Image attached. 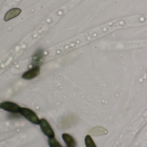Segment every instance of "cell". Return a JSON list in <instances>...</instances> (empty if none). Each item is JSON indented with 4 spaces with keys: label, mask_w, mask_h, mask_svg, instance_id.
Returning a JSON list of instances; mask_svg holds the SVG:
<instances>
[{
    "label": "cell",
    "mask_w": 147,
    "mask_h": 147,
    "mask_svg": "<svg viewBox=\"0 0 147 147\" xmlns=\"http://www.w3.org/2000/svg\"><path fill=\"white\" fill-rule=\"evenodd\" d=\"M20 108L17 104L9 101L3 102L0 103V108L1 109L10 113H19Z\"/></svg>",
    "instance_id": "3"
},
{
    "label": "cell",
    "mask_w": 147,
    "mask_h": 147,
    "mask_svg": "<svg viewBox=\"0 0 147 147\" xmlns=\"http://www.w3.org/2000/svg\"><path fill=\"white\" fill-rule=\"evenodd\" d=\"M21 9L19 8H13L9 10L4 16L5 21H8L11 19L15 18L21 13Z\"/></svg>",
    "instance_id": "5"
},
{
    "label": "cell",
    "mask_w": 147,
    "mask_h": 147,
    "mask_svg": "<svg viewBox=\"0 0 147 147\" xmlns=\"http://www.w3.org/2000/svg\"><path fill=\"white\" fill-rule=\"evenodd\" d=\"M40 127L43 134L49 138L55 137V134L51 125L44 118L40 120Z\"/></svg>",
    "instance_id": "2"
},
{
    "label": "cell",
    "mask_w": 147,
    "mask_h": 147,
    "mask_svg": "<svg viewBox=\"0 0 147 147\" xmlns=\"http://www.w3.org/2000/svg\"><path fill=\"white\" fill-rule=\"evenodd\" d=\"M85 146L86 147H97L95 142L90 136L87 135L85 139Z\"/></svg>",
    "instance_id": "7"
},
{
    "label": "cell",
    "mask_w": 147,
    "mask_h": 147,
    "mask_svg": "<svg viewBox=\"0 0 147 147\" xmlns=\"http://www.w3.org/2000/svg\"><path fill=\"white\" fill-rule=\"evenodd\" d=\"M40 68L39 66H35L27 71L22 74V78L25 80H32L35 78L39 74Z\"/></svg>",
    "instance_id": "4"
},
{
    "label": "cell",
    "mask_w": 147,
    "mask_h": 147,
    "mask_svg": "<svg viewBox=\"0 0 147 147\" xmlns=\"http://www.w3.org/2000/svg\"><path fill=\"white\" fill-rule=\"evenodd\" d=\"M62 137L67 147H76L77 146L75 140L70 135L64 134H62Z\"/></svg>",
    "instance_id": "6"
},
{
    "label": "cell",
    "mask_w": 147,
    "mask_h": 147,
    "mask_svg": "<svg viewBox=\"0 0 147 147\" xmlns=\"http://www.w3.org/2000/svg\"><path fill=\"white\" fill-rule=\"evenodd\" d=\"M48 143L50 147H63L55 138H49Z\"/></svg>",
    "instance_id": "8"
},
{
    "label": "cell",
    "mask_w": 147,
    "mask_h": 147,
    "mask_svg": "<svg viewBox=\"0 0 147 147\" xmlns=\"http://www.w3.org/2000/svg\"><path fill=\"white\" fill-rule=\"evenodd\" d=\"M19 113L33 124H39L40 120L36 113L32 110L25 107H21Z\"/></svg>",
    "instance_id": "1"
}]
</instances>
